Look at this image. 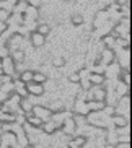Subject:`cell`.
Listing matches in <instances>:
<instances>
[{"label":"cell","instance_id":"6da1fadb","mask_svg":"<svg viewBox=\"0 0 132 148\" xmlns=\"http://www.w3.org/2000/svg\"><path fill=\"white\" fill-rule=\"evenodd\" d=\"M15 64L12 60V57H5L0 60V70H2V73L7 75V77H12L13 78V73H15Z\"/></svg>","mask_w":132,"mask_h":148},{"label":"cell","instance_id":"7a4b0ae2","mask_svg":"<svg viewBox=\"0 0 132 148\" xmlns=\"http://www.w3.org/2000/svg\"><path fill=\"white\" fill-rule=\"evenodd\" d=\"M0 143L7 145L8 148H16L18 142H16V135L13 132H3L0 135Z\"/></svg>","mask_w":132,"mask_h":148},{"label":"cell","instance_id":"3957f363","mask_svg":"<svg viewBox=\"0 0 132 148\" xmlns=\"http://www.w3.org/2000/svg\"><path fill=\"white\" fill-rule=\"evenodd\" d=\"M31 114H33V116H36V117H39L43 122H47L49 119H51V116H52V114H51V111H49V109H46L44 106H34V108H33V111H31Z\"/></svg>","mask_w":132,"mask_h":148},{"label":"cell","instance_id":"277c9868","mask_svg":"<svg viewBox=\"0 0 132 148\" xmlns=\"http://www.w3.org/2000/svg\"><path fill=\"white\" fill-rule=\"evenodd\" d=\"M26 91L28 96H36V98H41L44 95V85H36V83H28L26 85Z\"/></svg>","mask_w":132,"mask_h":148},{"label":"cell","instance_id":"5b68a950","mask_svg":"<svg viewBox=\"0 0 132 148\" xmlns=\"http://www.w3.org/2000/svg\"><path fill=\"white\" fill-rule=\"evenodd\" d=\"M106 90L103 86H95L91 90V96H90V101H104L106 103Z\"/></svg>","mask_w":132,"mask_h":148},{"label":"cell","instance_id":"8992f818","mask_svg":"<svg viewBox=\"0 0 132 148\" xmlns=\"http://www.w3.org/2000/svg\"><path fill=\"white\" fill-rule=\"evenodd\" d=\"M85 104H87V109L90 112H101L106 108L104 101H85Z\"/></svg>","mask_w":132,"mask_h":148},{"label":"cell","instance_id":"52a82bcc","mask_svg":"<svg viewBox=\"0 0 132 148\" xmlns=\"http://www.w3.org/2000/svg\"><path fill=\"white\" fill-rule=\"evenodd\" d=\"M60 129L64 130V134H65V135H74L75 129H77V124H75V121H74V116L69 117V119H65Z\"/></svg>","mask_w":132,"mask_h":148},{"label":"cell","instance_id":"ba28073f","mask_svg":"<svg viewBox=\"0 0 132 148\" xmlns=\"http://www.w3.org/2000/svg\"><path fill=\"white\" fill-rule=\"evenodd\" d=\"M109 122H111V124H113L114 127H118V129H124V127H129L127 119L124 117V116H121V114H114L113 117H109Z\"/></svg>","mask_w":132,"mask_h":148},{"label":"cell","instance_id":"9c48e42d","mask_svg":"<svg viewBox=\"0 0 132 148\" xmlns=\"http://www.w3.org/2000/svg\"><path fill=\"white\" fill-rule=\"evenodd\" d=\"M85 143H87V137L85 135H74V138L69 142L67 148H83Z\"/></svg>","mask_w":132,"mask_h":148},{"label":"cell","instance_id":"30bf717a","mask_svg":"<svg viewBox=\"0 0 132 148\" xmlns=\"http://www.w3.org/2000/svg\"><path fill=\"white\" fill-rule=\"evenodd\" d=\"M20 109H21V114H31V111H33V108H34V104L31 103V99L30 98H21L20 99Z\"/></svg>","mask_w":132,"mask_h":148},{"label":"cell","instance_id":"8fae6325","mask_svg":"<svg viewBox=\"0 0 132 148\" xmlns=\"http://www.w3.org/2000/svg\"><path fill=\"white\" fill-rule=\"evenodd\" d=\"M74 111L77 114H80V116H88L90 114V111L87 109V104H85V99H82V98H78V99L75 101Z\"/></svg>","mask_w":132,"mask_h":148},{"label":"cell","instance_id":"7c38bea8","mask_svg":"<svg viewBox=\"0 0 132 148\" xmlns=\"http://www.w3.org/2000/svg\"><path fill=\"white\" fill-rule=\"evenodd\" d=\"M88 82L91 83V86H103L106 82V77L104 75H98V73H90Z\"/></svg>","mask_w":132,"mask_h":148},{"label":"cell","instance_id":"4fadbf2b","mask_svg":"<svg viewBox=\"0 0 132 148\" xmlns=\"http://www.w3.org/2000/svg\"><path fill=\"white\" fill-rule=\"evenodd\" d=\"M44 44H46V38L38 34L36 31H33V33H31V46H33V47H43Z\"/></svg>","mask_w":132,"mask_h":148},{"label":"cell","instance_id":"5bb4252c","mask_svg":"<svg viewBox=\"0 0 132 148\" xmlns=\"http://www.w3.org/2000/svg\"><path fill=\"white\" fill-rule=\"evenodd\" d=\"M33 73H34V70H23V72L18 73V80L25 85H28V83L33 82Z\"/></svg>","mask_w":132,"mask_h":148},{"label":"cell","instance_id":"9a60e30c","mask_svg":"<svg viewBox=\"0 0 132 148\" xmlns=\"http://www.w3.org/2000/svg\"><path fill=\"white\" fill-rule=\"evenodd\" d=\"M41 129L44 130V134H46V135H52V134H56V132L59 130L57 127H56V124H54V122L51 121V119H49L47 122H44Z\"/></svg>","mask_w":132,"mask_h":148},{"label":"cell","instance_id":"2e32d148","mask_svg":"<svg viewBox=\"0 0 132 148\" xmlns=\"http://www.w3.org/2000/svg\"><path fill=\"white\" fill-rule=\"evenodd\" d=\"M101 41H103V44L106 46V49H111V51H114V46H116V38L113 34H104L101 38Z\"/></svg>","mask_w":132,"mask_h":148},{"label":"cell","instance_id":"e0dca14e","mask_svg":"<svg viewBox=\"0 0 132 148\" xmlns=\"http://www.w3.org/2000/svg\"><path fill=\"white\" fill-rule=\"evenodd\" d=\"M108 12L106 10H101L100 13L96 15V18H95V28H100V26H103V23L104 21H108Z\"/></svg>","mask_w":132,"mask_h":148},{"label":"cell","instance_id":"ac0fdd59","mask_svg":"<svg viewBox=\"0 0 132 148\" xmlns=\"http://www.w3.org/2000/svg\"><path fill=\"white\" fill-rule=\"evenodd\" d=\"M26 117V122L30 124L31 127H36V129H39V127H43L44 122L41 121L39 117H36V116H33V114H28V116H25Z\"/></svg>","mask_w":132,"mask_h":148},{"label":"cell","instance_id":"d6986e66","mask_svg":"<svg viewBox=\"0 0 132 148\" xmlns=\"http://www.w3.org/2000/svg\"><path fill=\"white\" fill-rule=\"evenodd\" d=\"M10 57H12V60H13L15 65H16V64H20V62H25V52H23L21 49L13 51V52L10 54Z\"/></svg>","mask_w":132,"mask_h":148},{"label":"cell","instance_id":"ffe728a7","mask_svg":"<svg viewBox=\"0 0 132 148\" xmlns=\"http://www.w3.org/2000/svg\"><path fill=\"white\" fill-rule=\"evenodd\" d=\"M47 82V75L44 72H34L33 73V82L31 83H36V85H43V83Z\"/></svg>","mask_w":132,"mask_h":148},{"label":"cell","instance_id":"44dd1931","mask_svg":"<svg viewBox=\"0 0 132 148\" xmlns=\"http://www.w3.org/2000/svg\"><path fill=\"white\" fill-rule=\"evenodd\" d=\"M49 111H51V114H57V112H62V111H65V106L62 104L60 101H56V103H52V104L49 106Z\"/></svg>","mask_w":132,"mask_h":148},{"label":"cell","instance_id":"7402d4cb","mask_svg":"<svg viewBox=\"0 0 132 148\" xmlns=\"http://www.w3.org/2000/svg\"><path fill=\"white\" fill-rule=\"evenodd\" d=\"M116 93H118V96H122V98L124 96H129V86L119 82L118 86H116Z\"/></svg>","mask_w":132,"mask_h":148},{"label":"cell","instance_id":"603a6c76","mask_svg":"<svg viewBox=\"0 0 132 148\" xmlns=\"http://www.w3.org/2000/svg\"><path fill=\"white\" fill-rule=\"evenodd\" d=\"M49 31H51V26H49V25H39V26L36 28V33L41 34V36H44V38L49 34Z\"/></svg>","mask_w":132,"mask_h":148},{"label":"cell","instance_id":"cb8c5ba5","mask_svg":"<svg viewBox=\"0 0 132 148\" xmlns=\"http://www.w3.org/2000/svg\"><path fill=\"white\" fill-rule=\"evenodd\" d=\"M80 86H82V90H85V91H90V90H91V83L88 82V78H80Z\"/></svg>","mask_w":132,"mask_h":148},{"label":"cell","instance_id":"d4e9b609","mask_svg":"<svg viewBox=\"0 0 132 148\" xmlns=\"http://www.w3.org/2000/svg\"><path fill=\"white\" fill-rule=\"evenodd\" d=\"M72 25H74V26L83 25V16H82V15H74V16H72Z\"/></svg>","mask_w":132,"mask_h":148},{"label":"cell","instance_id":"484cf974","mask_svg":"<svg viewBox=\"0 0 132 148\" xmlns=\"http://www.w3.org/2000/svg\"><path fill=\"white\" fill-rule=\"evenodd\" d=\"M80 78H82V75H80L78 72H74V73L69 75V82H70V83H78Z\"/></svg>","mask_w":132,"mask_h":148},{"label":"cell","instance_id":"4316f807","mask_svg":"<svg viewBox=\"0 0 132 148\" xmlns=\"http://www.w3.org/2000/svg\"><path fill=\"white\" fill-rule=\"evenodd\" d=\"M52 64H54V67H64L65 65V59L64 57H54Z\"/></svg>","mask_w":132,"mask_h":148},{"label":"cell","instance_id":"83f0119b","mask_svg":"<svg viewBox=\"0 0 132 148\" xmlns=\"http://www.w3.org/2000/svg\"><path fill=\"white\" fill-rule=\"evenodd\" d=\"M7 28H8V26H7V23H0V36L7 31Z\"/></svg>","mask_w":132,"mask_h":148}]
</instances>
